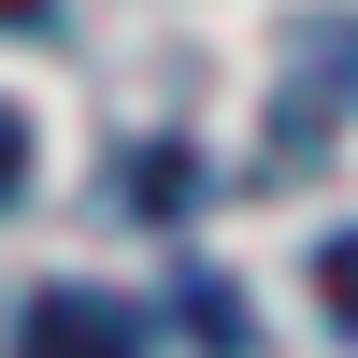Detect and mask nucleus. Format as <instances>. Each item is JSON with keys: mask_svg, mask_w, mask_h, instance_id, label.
I'll list each match as a JSON object with an SVG mask.
<instances>
[{"mask_svg": "<svg viewBox=\"0 0 358 358\" xmlns=\"http://www.w3.org/2000/svg\"><path fill=\"white\" fill-rule=\"evenodd\" d=\"M29 358H143L129 301H29Z\"/></svg>", "mask_w": 358, "mask_h": 358, "instance_id": "1", "label": "nucleus"}, {"mask_svg": "<svg viewBox=\"0 0 358 358\" xmlns=\"http://www.w3.org/2000/svg\"><path fill=\"white\" fill-rule=\"evenodd\" d=\"M15 172H29V129H15V115H0V187H15Z\"/></svg>", "mask_w": 358, "mask_h": 358, "instance_id": "2", "label": "nucleus"}]
</instances>
